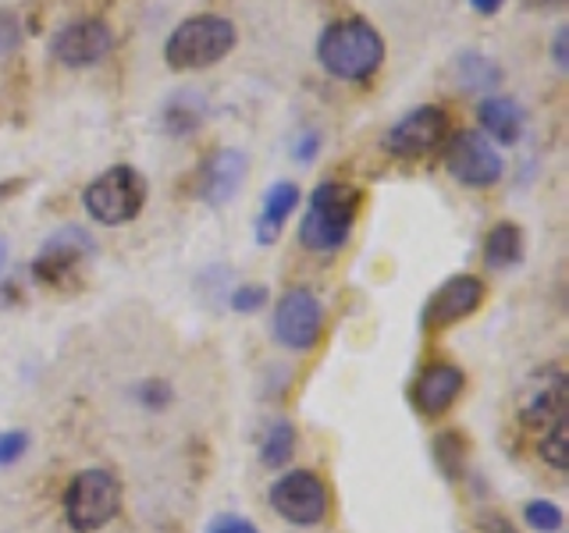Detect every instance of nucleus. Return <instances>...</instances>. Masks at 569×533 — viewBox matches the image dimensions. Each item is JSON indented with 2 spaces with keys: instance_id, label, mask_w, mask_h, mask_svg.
Listing matches in <instances>:
<instances>
[{
  "instance_id": "f257e3e1",
  "label": "nucleus",
  "mask_w": 569,
  "mask_h": 533,
  "mask_svg": "<svg viewBox=\"0 0 569 533\" xmlns=\"http://www.w3.org/2000/svg\"><path fill=\"white\" fill-rule=\"evenodd\" d=\"M317 61L331 79L363 82L385 61V40L363 18H342L331 22L317 40Z\"/></svg>"
},
{
  "instance_id": "f03ea898",
  "label": "nucleus",
  "mask_w": 569,
  "mask_h": 533,
  "mask_svg": "<svg viewBox=\"0 0 569 533\" xmlns=\"http://www.w3.org/2000/svg\"><path fill=\"white\" fill-rule=\"evenodd\" d=\"M356 218H360V189L346 182H320L310 192L307 218L299 224V242L310 253L331 257L349 242Z\"/></svg>"
},
{
  "instance_id": "7ed1b4c3",
  "label": "nucleus",
  "mask_w": 569,
  "mask_h": 533,
  "mask_svg": "<svg viewBox=\"0 0 569 533\" xmlns=\"http://www.w3.org/2000/svg\"><path fill=\"white\" fill-rule=\"evenodd\" d=\"M239 43L236 22L224 14H192L178 26L164 43V61L174 71H203L224 61Z\"/></svg>"
},
{
  "instance_id": "20e7f679",
  "label": "nucleus",
  "mask_w": 569,
  "mask_h": 533,
  "mask_svg": "<svg viewBox=\"0 0 569 533\" xmlns=\"http://www.w3.org/2000/svg\"><path fill=\"white\" fill-rule=\"evenodd\" d=\"M142 203H147V178L129 164H114L103 174H97L93 182L82 192V207L97 224L118 228L139 218Z\"/></svg>"
},
{
  "instance_id": "39448f33",
  "label": "nucleus",
  "mask_w": 569,
  "mask_h": 533,
  "mask_svg": "<svg viewBox=\"0 0 569 533\" xmlns=\"http://www.w3.org/2000/svg\"><path fill=\"white\" fill-rule=\"evenodd\" d=\"M121 509V484L107 470H82L64 491V520L76 533L107 526Z\"/></svg>"
},
{
  "instance_id": "423d86ee",
  "label": "nucleus",
  "mask_w": 569,
  "mask_h": 533,
  "mask_svg": "<svg viewBox=\"0 0 569 533\" xmlns=\"http://www.w3.org/2000/svg\"><path fill=\"white\" fill-rule=\"evenodd\" d=\"M271 509L292 526H317L325 523L331 494L328 484L310 470H289L271 484Z\"/></svg>"
},
{
  "instance_id": "0eeeda50",
  "label": "nucleus",
  "mask_w": 569,
  "mask_h": 533,
  "mask_svg": "<svg viewBox=\"0 0 569 533\" xmlns=\"http://www.w3.org/2000/svg\"><path fill=\"white\" fill-rule=\"evenodd\" d=\"M449 132H452L449 114L435 103H423V107H413L409 114H402L385 132V150L402 160H420L427 153H435L441 142L449 139Z\"/></svg>"
},
{
  "instance_id": "6e6552de",
  "label": "nucleus",
  "mask_w": 569,
  "mask_h": 533,
  "mask_svg": "<svg viewBox=\"0 0 569 533\" xmlns=\"http://www.w3.org/2000/svg\"><path fill=\"white\" fill-rule=\"evenodd\" d=\"M111 50H114V32L107 22H100V18H76V22H68L53 32V40H50L53 61L71 71L100 64Z\"/></svg>"
},
{
  "instance_id": "1a4fd4ad",
  "label": "nucleus",
  "mask_w": 569,
  "mask_h": 533,
  "mask_svg": "<svg viewBox=\"0 0 569 533\" xmlns=\"http://www.w3.org/2000/svg\"><path fill=\"white\" fill-rule=\"evenodd\" d=\"M325 331V310L310 289H289L274 306V338L284 349L307 352Z\"/></svg>"
},
{
  "instance_id": "9d476101",
  "label": "nucleus",
  "mask_w": 569,
  "mask_h": 533,
  "mask_svg": "<svg viewBox=\"0 0 569 533\" xmlns=\"http://www.w3.org/2000/svg\"><path fill=\"white\" fill-rule=\"evenodd\" d=\"M445 164H449V174L456 178V182L470 185V189H491L506 171L502 153H498L495 142L480 132L452 135V147H449V157H445Z\"/></svg>"
},
{
  "instance_id": "9b49d317",
  "label": "nucleus",
  "mask_w": 569,
  "mask_h": 533,
  "mask_svg": "<svg viewBox=\"0 0 569 533\" xmlns=\"http://www.w3.org/2000/svg\"><path fill=\"white\" fill-rule=\"evenodd\" d=\"M93 253V239L82 228H61L43 242L40 257L32 260V274L43 284H61L64 278H76L79 266Z\"/></svg>"
},
{
  "instance_id": "f8f14e48",
  "label": "nucleus",
  "mask_w": 569,
  "mask_h": 533,
  "mask_svg": "<svg viewBox=\"0 0 569 533\" xmlns=\"http://www.w3.org/2000/svg\"><path fill=\"white\" fill-rule=\"evenodd\" d=\"M485 302V281L477 274H456L441 284V289L427 299L423 306V324L431 331L452 328L459 320H467L470 313H477V306Z\"/></svg>"
},
{
  "instance_id": "ddd939ff",
  "label": "nucleus",
  "mask_w": 569,
  "mask_h": 533,
  "mask_svg": "<svg viewBox=\"0 0 569 533\" xmlns=\"http://www.w3.org/2000/svg\"><path fill=\"white\" fill-rule=\"evenodd\" d=\"M246 153L236 147H221L213 150L200 174H196V195L207 203V207H224L239 195L242 182H246Z\"/></svg>"
},
{
  "instance_id": "4468645a",
  "label": "nucleus",
  "mask_w": 569,
  "mask_h": 533,
  "mask_svg": "<svg viewBox=\"0 0 569 533\" xmlns=\"http://www.w3.org/2000/svg\"><path fill=\"white\" fill-rule=\"evenodd\" d=\"M462 391V370L452 363H431L413 384V405L423 416H445Z\"/></svg>"
},
{
  "instance_id": "2eb2a0df",
  "label": "nucleus",
  "mask_w": 569,
  "mask_h": 533,
  "mask_svg": "<svg viewBox=\"0 0 569 533\" xmlns=\"http://www.w3.org/2000/svg\"><path fill=\"white\" fill-rule=\"evenodd\" d=\"M299 203V185L296 182H274L271 189L263 192V203L257 213V224H253V235L260 245H274L284 231V221L292 218V210Z\"/></svg>"
},
{
  "instance_id": "dca6fc26",
  "label": "nucleus",
  "mask_w": 569,
  "mask_h": 533,
  "mask_svg": "<svg viewBox=\"0 0 569 533\" xmlns=\"http://www.w3.org/2000/svg\"><path fill=\"white\" fill-rule=\"evenodd\" d=\"M477 121H480V135H488L495 142H502V147H512V142L523 139V111L516 100H506V97H485L477 107Z\"/></svg>"
},
{
  "instance_id": "f3484780",
  "label": "nucleus",
  "mask_w": 569,
  "mask_h": 533,
  "mask_svg": "<svg viewBox=\"0 0 569 533\" xmlns=\"http://www.w3.org/2000/svg\"><path fill=\"white\" fill-rule=\"evenodd\" d=\"M566 420V378L556 373L551 384H541V391H530V399L523 405V423L530 426H556Z\"/></svg>"
},
{
  "instance_id": "a211bd4d",
  "label": "nucleus",
  "mask_w": 569,
  "mask_h": 533,
  "mask_svg": "<svg viewBox=\"0 0 569 533\" xmlns=\"http://www.w3.org/2000/svg\"><path fill=\"white\" fill-rule=\"evenodd\" d=\"M520 260H523V231L512 221L495 224L485 239V263L491 271H506V266H516Z\"/></svg>"
},
{
  "instance_id": "6ab92c4d",
  "label": "nucleus",
  "mask_w": 569,
  "mask_h": 533,
  "mask_svg": "<svg viewBox=\"0 0 569 533\" xmlns=\"http://www.w3.org/2000/svg\"><path fill=\"white\" fill-rule=\"evenodd\" d=\"M203 124V97L196 89H178V93L164 103V129L171 135H192Z\"/></svg>"
},
{
  "instance_id": "aec40b11",
  "label": "nucleus",
  "mask_w": 569,
  "mask_h": 533,
  "mask_svg": "<svg viewBox=\"0 0 569 533\" xmlns=\"http://www.w3.org/2000/svg\"><path fill=\"white\" fill-rule=\"evenodd\" d=\"M456 76H459V86L462 89H473V93H480V89H495L498 82H502V68H498L488 53H462V58L456 61Z\"/></svg>"
},
{
  "instance_id": "412c9836",
  "label": "nucleus",
  "mask_w": 569,
  "mask_h": 533,
  "mask_svg": "<svg viewBox=\"0 0 569 533\" xmlns=\"http://www.w3.org/2000/svg\"><path fill=\"white\" fill-rule=\"evenodd\" d=\"M296 452V426L289 420H274L271 426H267V434L260 441V459H263V466H271V470H281L284 462L292 459Z\"/></svg>"
},
{
  "instance_id": "4be33fe9",
  "label": "nucleus",
  "mask_w": 569,
  "mask_h": 533,
  "mask_svg": "<svg viewBox=\"0 0 569 533\" xmlns=\"http://www.w3.org/2000/svg\"><path fill=\"white\" fill-rule=\"evenodd\" d=\"M541 459L548 462L551 470H566L569 466V434H566V420L548 426V431L541 434V444H538Z\"/></svg>"
},
{
  "instance_id": "5701e85b",
  "label": "nucleus",
  "mask_w": 569,
  "mask_h": 533,
  "mask_svg": "<svg viewBox=\"0 0 569 533\" xmlns=\"http://www.w3.org/2000/svg\"><path fill=\"white\" fill-rule=\"evenodd\" d=\"M523 520L533 533H559L566 515L556 502H527L523 505Z\"/></svg>"
},
{
  "instance_id": "b1692460",
  "label": "nucleus",
  "mask_w": 569,
  "mask_h": 533,
  "mask_svg": "<svg viewBox=\"0 0 569 533\" xmlns=\"http://www.w3.org/2000/svg\"><path fill=\"white\" fill-rule=\"evenodd\" d=\"M228 306L236 313H257V310L267 306V289H263V284H239V289L231 292Z\"/></svg>"
},
{
  "instance_id": "393cba45",
  "label": "nucleus",
  "mask_w": 569,
  "mask_h": 533,
  "mask_svg": "<svg viewBox=\"0 0 569 533\" xmlns=\"http://www.w3.org/2000/svg\"><path fill=\"white\" fill-rule=\"evenodd\" d=\"M29 452V434L26 431H0V466H11Z\"/></svg>"
},
{
  "instance_id": "a878e982",
  "label": "nucleus",
  "mask_w": 569,
  "mask_h": 533,
  "mask_svg": "<svg viewBox=\"0 0 569 533\" xmlns=\"http://www.w3.org/2000/svg\"><path fill=\"white\" fill-rule=\"evenodd\" d=\"M203 533H260L249 520H242V515L236 512H221V515H213V520L207 523Z\"/></svg>"
},
{
  "instance_id": "bb28decb",
  "label": "nucleus",
  "mask_w": 569,
  "mask_h": 533,
  "mask_svg": "<svg viewBox=\"0 0 569 533\" xmlns=\"http://www.w3.org/2000/svg\"><path fill=\"white\" fill-rule=\"evenodd\" d=\"M317 150H320V135H317V132H302V135L292 142V153H296L299 164H310V160L317 157Z\"/></svg>"
},
{
  "instance_id": "cd10ccee",
  "label": "nucleus",
  "mask_w": 569,
  "mask_h": 533,
  "mask_svg": "<svg viewBox=\"0 0 569 533\" xmlns=\"http://www.w3.org/2000/svg\"><path fill=\"white\" fill-rule=\"evenodd\" d=\"M480 533H520V530H516L506 515H485V520H480Z\"/></svg>"
},
{
  "instance_id": "c85d7f7f",
  "label": "nucleus",
  "mask_w": 569,
  "mask_h": 533,
  "mask_svg": "<svg viewBox=\"0 0 569 533\" xmlns=\"http://www.w3.org/2000/svg\"><path fill=\"white\" fill-rule=\"evenodd\" d=\"M566 40H569V29H559V32H556V43H551V58H556L559 71H566V68H569V58H566Z\"/></svg>"
},
{
  "instance_id": "c756f323",
  "label": "nucleus",
  "mask_w": 569,
  "mask_h": 533,
  "mask_svg": "<svg viewBox=\"0 0 569 533\" xmlns=\"http://www.w3.org/2000/svg\"><path fill=\"white\" fill-rule=\"evenodd\" d=\"M502 4H506V0H470V8H473L477 14H495Z\"/></svg>"
},
{
  "instance_id": "7c9ffc66",
  "label": "nucleus",
  "mask_w": 569,
  "mask_h": 533,
  "mask_svg": "<svg viewBox=\"0 0 569 533\" xmlns=\"http://www.w3.org/2000/svg\"><path fill=\"white\" fill-rule=\"evenodd\" d=\"M527 4H530V8H559L562 0H527Z\"/></svg>"
},
{
  "instance_id": "2f4dec72",
  "label": "nucleus",
  "mask_w": 569,
  "mask_h": 533,
  "mask_svg": "<svg viewBox=\"0 0 569 533\" xmlns=\"http://www.w3.org/2000/svg\"><path fill=\"white\" fill-rule=\"evenodd\" d=\"M4 266H8V239L0 235V271H4Z\"/></svg>"
}]
</instances>
